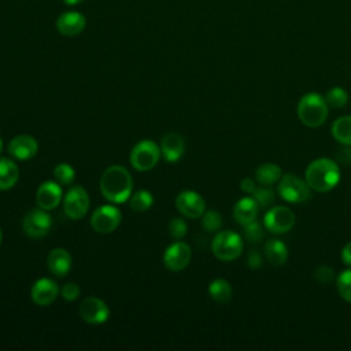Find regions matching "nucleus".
Here are the masks:
<instances>
[{
	"mask_svg": "<svg viewBox=\"0 0 351 351\" xmlns=\"http://www.w3.org/2000/svg\"><path fill=\"white\" fill-rule=\"evenodd\" d=\"M133 191V180L126 167L121 165L108 166L100 178L101 195L114 204H122L129 200Z\"/></svg>",
	"mask_w": 351,
	"mask_h": 351,
	"instance_id": "nucleus-1",
	"label": "nucleus"
},
{
	"mask_svg": "<svg viewBox=\"0 0 351 351\" xmlns=\"http://www.w3.org/2000/svg\"><path fill=\"white\" fill-rule=\"evenodd\" d=\"M304 180L314 191H332L340 181L339 163L329 158L315 159L307 166L304 171Z\"/></svg>",
	"mask_w": 351,
	"mask_h": 351,
	"instance_id": "nucleus-2",
	"label": "nucleus"
},
{
	"mask_svg": "<svg viewBox=\"0 0 351 351\" xmlns=\"http://www.w3.org/2000/svg\"><path fill=\"white\" fill-rule=\"evenodd\" d=\"M296 112L303 125L308 128H318L325 123L329 114V106L325 96L311 92L300 97Z\"/></svg>",
	"mask_w": 351,
	"mask_h": 351,
	"instance_id": "nucleus-3",
	"label": "nucleus"
},
{
	"mask_svg": "<svg viewBox=\"0 0 351 351\" xmlns=\"http://www.w3.org/2000/svg\"><path fill=\"white\" fill-rule=\"evenodd\" d=\"M244 244L236 232L223 230L215 234L211 241V251L214 256L222 262H230L237 259L243 252Z\"/></svg>",
	"mask_w": 351,
	"mask_h": 351,
	"instance_id": "nucleus-4",
	"label": "nucleus"
},
{
	"mask_svg": "<svg viewBox=\"0 0 351 351\" xmlns=\"http://www.w3.org/2000/svg\"><path fill=\"white\" fill-rule=\"evenodd\" d=\"M277 192L280 197L288 203H303L311 197V188L308 186L307 181L292 173L281 176Z\"/></svg>",
	"mask_w": 351,
	"mask_h": 351,
	"instance_id": "nucleus-5",
	"label": "nucleus"
},
{
	"mask_svg": "<svg viewBox=\"0 0 351 351\" xmlns=\"http://www.w3.org/2000/svg\"><path fill=\"white\" fill-rule=\"evenodd\" d=\"M160 155V147L154 140H141L132 148L129 159L137 171H148L158 165Z\"/></svg>",
	"mask_w": 351,
	"mask_h": 351,
	"instance_id": "nucleus-6",
	"label": "nucleus"
},
{
	"mask_svg": "<svg viewBox=\"0 0 351 351\" xmlns=\"http://www.w3.org/2000/svg\"><path fill=\"white\" fill-rule=\"evenodd\" d=\"M122 221V213L112 204L97 207L90 215V226L97 233H112Z\"/></svg>",
	"mask_w": 351,
	"mask_h": 351,
	"instance_id": "nucleus-7",
	"label": "nucleus"
},
{
	"mask_svg": "<svg viewBox=\"0 0 351 351\" xmlns=\"http://www.w3.org/2000/svg\"><path fill=\"white\" fill-rule=\"evenodd\" d=\"M52 226V218L44 208H32L22 221L23 233L30 239H43Z\"/></svg>",
	"mask_w": 351,
	"mask_h": 351,
	"instance_id": "nucleus-8",
	"label": "nucleus"
},
{
	"mask_svg": "<svg viewBox=\"0 0 351 351\" xmlns=\"http://www.w3.org/2000/svg\"><path fill=\"white\" fill-rule=\"evenodd\" d=\"M265 229L274 234H284L289 232L295 225V214L292 210L284 206L271 207L263 217Z\"/></svg>",
	"mask_w": 351,
	"mask_h": 351,
	"instance_id": "nucleus-9",
	"label": "nucleus"
},
{
	"mask_svg": "<svg viewBox=\"0 0 351 351\" xmlns=\"http://www.w3.org/2000/svg\"><path fill=\"white\" fill-rule=\"evenodd\" d=\"M89 195L85 188L75 185L71 186L63 197V210L70 219H81L89 208Z\"/></svg>",
	"mask_w": 351,
	"mask_h": 351,
	"instance_id": "nucleus-10",
	"label": "nucleus"
},
{
	"mask_svg": "<svg viewBox=\"0 0 351 351\" xmlns=\"http://www.w3.org/2000/svg\"><path fill=\"white\" fill-rule=\"evenodd\" d=\"M81 319L89 325L104 324L110 317V308L107 303L96 296L85 298L78 308Z\"/></svg>",
	"mask_w": 351,
	"mask_h": 351,
	"instance_id": "nucleus-11",
	"label": "nucleus"
},
{
	"mask_svg": "<svg viewBox=\"0 0 351 351\" xmlns=\"http://www.w3.org/2000/svg\"><path fill=\"white\" fill-rule=\"evenodd\" d=\"M176 207L184 217L196 219L206 211V202L203 196L195 191H182L176 197Z\"/></svg>",
	"mask_w": 351,
	"mask_h": 351,
	"instance_id": "nucleus-12",
	"label": "nucleus"
},
{
	"mask_svg": "<svg viewBox=\"0 0 351 351\" xmlns=\"http://www.w3.org/2000/svg\"><path fill=\"white\" fill-rule=\"evenodd\" d=\"M192 259L191 247L184 241H176L170 244L163 254V263L170 271L184 270Z\"/></svg>",
	"mask_w": 351,
	"mask_h": 351,
	"instance_id": "nucleus-13",
	"label": "nucleus"
},
{
	"mask_svg": "<svg viewBox=\"0 0 351 351\" xmlns=\"http://www.w3.org/2000/svg\"><path fill=\"white\" fill-rule=\"evenodd\" d=\"M59 295V287L52 278H38L30 289V298L37 306L52 304Z\"/></svg>",
	"mask_w": 351,
	"mask_h": 351,
	"instance_id": "nucleus-14",
	"label": "nucleus"
},
{
	"mask_svg": "<svg viewBox=\"0 0 351 351\" xmlns=\"http://www.w3.org/2000/svg\"><path fill=\"white\" fill-rule=\"evenodd\" d=\"M8 154L16 160H29L36 156L38 151V143L33 136L19 134L8 143Z\"/></svg>",
	"mask_w": 351,
	"mask_h": 351,
	"instance_id": "nucleus-15",
	"label": "nucleus"
},
{
	"mask_svg": "<svg viewBox=\"0 0 351 351\" xmlns=\"http://www.w3.org/2000/svg\"><path fill=\"white\" fill-rule=\"evenodd\" d=\"M62 200L63 192L60 184L56 181H44L36 192V202L38 207L47 211L56 208Z\"/></svg>",
	"mask_w": 351,
	"mask_h": 351,
	"instance_id": "nucleus-16",
	"label": "nucleus"
},
{
	"mask_svg": "<svg viewBox=\"0 0 351 351\" xmlns=\"http://www.w3.org/2000/svg\"><path fill=\"white\" fill-rule=\"evenodd\" d=\"M85 25H86L85 16L77 11L63 12L56 19L58 32L66 37H73L80 34L85 29Z\"/></svg>",
	"mask_w": 351,
	"mask_h": 351,
	"instance_id": "nucleus-17",
	"label": "nucleus"
},
{
	"mask_svg": "<svg viewBox=\"0 0 351 351\" xmlns=\"http://www.w3.org/2000/svg\"><path fill=\"white\" fill-rule=\"evenodd\" d=\"M73 265V258L66 248H53L47 256V267L56 277H64Z\"/></svg>",
	"mask_w": 351,
	"mask_h": 351,
	"instance_id": "nucleus-18",
	"label": "nucleus"
},
{
	"mask_svg": "<svg viewBox=\"0 0 351 351\" xmlns=\"http://www.w3.org/2000/svg\"><path fill=\"white\" fill-rule=\"evenodd\" d=\"M184 151H185L184 138L181 134L176 132L167 133L160 141V152L166 162H170V163L177 162L184 155Z\"/></svg>",
	"mask_w": 351,
	"mask_h": 351,
	"instance_id": "nucleus-19",
	"label": "nucleus"
},
{
	"mask_svg": "<svg viewBox=\"0 0 351 351\" xmlns=\"http://www.w3.org/2000/svg\"><path fill=\"white\" fill-rule=\"evenodd\" d=\"M259 213V204L254 196L241 197L233 207V218L240 225H247L256 219Z\"/></svg>",
	"mask_w": 351,
	"mask_h": 351,
	"instance_id": "nucleus-20",
	"label": "nucleus"
},
{
	"mask_svg": "<svg viewBox=\"0 0 351 351\" xmlns=\"http://www.w3.org/2000/svg\"><path fill=\"white\" fill-rule=\"evenodd\" d=\"M263 254L273 266H281L288 261V247L280 239H270L265 243Z\"/></svg>",
	"mask_w": 351,
	"mask_h": 351,
	"instance_id": "nucleus-21",
	"label": "nucleus"
},
{
	"mask_svg": "<svg viewBox=\"0 0 351 351\" xmlns=\"http://www.w3.org/2000/svg\"><path fill=\"white\" fill-rule=\"evenodd\" d=\"M19 180V169L10 158H0V191H8Z\"/></svg>",
	"mask_w": 351,
	"mask_h": 351,
	"instance_id": "nucleus-22",
	"label": "nucleus"
},
{
	"mask_svg": "<svg viewBox=\"0 0 351 351\" xmlns=\"http://www.w3.org/2000/svg\"><path fill=\"white\" fill-rule=\"evenodd\" d=\"M282 176V170L276 163H262L255 170V178L261 185H273L280 181Z\"/></svg>",
	"mask_w": 351,
	"mask_h": 351,
	"instance_id": "nucleus-23",
	"label": "nucleus"
},
{
	"mask_svg": "<svg viewBox=\"0 0 351 351\" xmlns=\"http://www.w3.org/2000/svg\"><path fill=\"white\" fill-rule=\"evenodd\" d=\"M332 136L341 145H351V115H343L332 123Z\"/></svg>",
	"mask_w": 351,
	"mask_h": 351,
	"instance_id": "nucleus-24",
	"label": "nucleus"
},
{
	"mask_svg": "<svg viewBox=\"0 0 351 351\" xmlns=\"http://www.w3.org/2000/svg\"><path fill=\"white\" fill-rule=\"evenodd\" d=\"M232 293H233L232 285L223 278H215L208 285L210 298L218 303H222V304L228 303L232 299Z\"/></svg>",
	"mask_w": 351,
	"mask_h": 351,
	"instance_id": "nucleus-25",
	"label": "nucleus"
},
{
	"mask_svg": "<svg viewBox=\"0 0 351 351\" xmlns=\"http://www.w3.org/2000/svg\"><path fill=\"white\" fill-rule=\"evenodd\" d=\"M152 204H154V196L151 192H148L145 189L137 191L133 195H130V197H129V207L138 213L149 210L152 207Z\"/></svg>",
	"mask_w": 351,
	"mask_h": 351,
	"instance_id": "nucleus-26",
	"label": "nucleus"
},
{
	"mask_svg": "<svg viewBox=\"0 0 351 351\" xmlns=\"http://www.w3.org/2000/svg\"><path fill=\"white\" fill-rule=\"evenodd\" d=\"M325 100L332 108H343L348 103V93L341 86H333L326 92Z\"/></svg>",
	"mask_w": 351,
	"mask_h": 351,
	"instance_id": "nucleus-27",
	"label": "nucleus"
},
{
	"mask_svg": "<svg viewBox=\"0 0 351 351\" xmlns=\"http://www.w3.org/2000/svg\"><path fill=\"white\" fill-rule=\"evenodd\" d=\"M53 177H55V181L59 182L60 185H71V182L75 178V171L71 165L62 162L55 166Z\"/></svg>",
	"mask_w": 351,
	"mask_h": 351,
	"instance_id": "nucleus-28",
	"label": "nucleus"
},
{
	"mask_svg": "<svg viewBox=\"0 0 351 351\" xmlns=\"http://www.w3.org/2000/svg\"><path fill=\"white\" fill-rule=\"evenodd\" d=\"M336 287L340 298L351 303V269L343 270L336 277Z\"/></svg>",
	"mask_w": 351,
	"mask_h": 351,
	"instance_id": "nucleus-29",
	"label": "nucleus"
},
{
	"mask_svg": "<svg viewBox=\"0 0 351 351\" xmlns=\"http://www.w3.org/2000/svg\"><path fill=\"white\" fill-rule=\"evenodd\" d=\"M202 218V226L207 232H217L222 226V217L215 210L204 211Z\"/></svg>",
	"mask_w": 351,
	"mask_h": 351,
	"instance_id": "nucleus-30",
	"label": "nucleus"
},
{
	"mask_svg": "<svg viewBox=\"0 0 351 351\" xmlns=\"http://www.w3.org/2000/svg\"><path fill=\"white\" fill-rule=\"evenodd\" d=\"M244 237L251 244L261 243L265 237V232H263L262 225L259 222H256V219L244 225Z\"/></svg>",
	"mask_w": 351,
	"mask_h": 351,
	"instance_id": "nucleus-31",
	"label": "nucleus"
},
{
	"mask_svg": "<svg viewBox=\"0 0 351 351\" xmlns=\"http://www.w3.org/2000/svg\"><path fill=\"white\" fill-rule=\"evenodd\" d=\"M252 196L258 202L259 207H269L274 202V191L270 188V185H262L259 188H255Z\"/></svg>",
	"mask_w": 351,
	"mask_h": 351,
	"instance_id": "nucleus-32",
	"label": "nucleus"
},
{
	"mask_svg": "<svg viewBox=\"0 0 351 351\" xmlns=\"http://www.w3.org/2000/svg\"><path fill=\"white\" fill-rule=\"evenodd\" d=\"M188 232V225L182 218H173L169 222V233L174 240H181Z\"/></svg>",
	"mask_w": 351,
	"mask_h": 351,
	"instance_id": "nucleus-33",
	"label": "nucleus"
},
{
	"mask_svg": "<svg viewBox=\"0 0 351 351\" xmlns=\"http://www.w3.org/2000/svg\"><path fill=\"white\" fill-rule=\"evenodd\" d=\"M314 278L319 282V284H329V282H332L335 278H336V276H335V271H333V269L332 267H329V266H326V265H321V266H318V267H315V270H314Z\"/></svg>",
	"mask_w": 351,
	"mask_h": 351,
	"instance_id": "nucleus-34",
	"label": "nucleus"
},
{
	"mask_svg": "<svg viewBox=\"0 0 351 351\" xmlns=\"http://www.w3.org/2000/svg\"><path fill=\"white\" fill-rule=\"evenodd\" d=\"M80 293H81V289L75 282H66L60 289L62 298L67 302H74L80 296Z\"/></svg>",
	"mask_w": 351,
	"mask_h": 351,
	"instance_id": "nucleus-35",
	"label": "nucleus"
},
{
	"mask_svg": "<svg viewBox=\"0 0 351 351\" xmlns=\"http://www.w3.org/2000/svg\"><path fill=\"white\" fill-rule=\"evenodd\" d=\"M247 266L250 269H259L262 266V255L256 250H251L247 255Z\"/></svg>",
	"mask_w": 351,
	"mask_h": 351,
	"instance_id": "nucleus-36",
	"label": "nucleus"
},
{
	"mask_svg": "<svg viewBox=\"0 0 351 351\" xmlns=\"http://www.w3.org/2000/svg\"><path fill=\"white\" fill-rule=\"evenodd\" d=\"M336 162L343 163V165H350L351 163V145H343L337 152H336Z\"/></svg>",
	"mask_w": 351,
	"mask_h": 351,
	"instance_id": "nucleus-37",
	"label": "nucleus"
},
{
	"mask_svg": "<svg viewBox=\"0 0 351 351\" xmlns=\"http://www.w3.org/2000/svg\"><path fill=\"white\" fill-rule=\"evenodd\" d=\"M240 188H241V191H243V192H245V193H254V191H255L256 185H255V181H254L252 178L245 177V178H243V180H241V182H240Z\"/></svg>",
	"mask_w": 351,
	"mask_h": 351,
	"instance_id": "nucleus-38",
	"label": "nucleus"
},
{
	"mask_svg": "<svg viewBox=\"0 0 351 351\" xmlns=\"http://www.w3.org/2000/svg\"><path fill=\"white\" fill-rule=\"evenodd\" d=\"M341 261L351 267V241H348L341 250Z\"/></svg>",
	"mask_w": 351,
	"mask_h": 351,
	"instance_id": "nucleus-39",
	"label": "nucleus"
},
{
	"mask_svg": "<svg viewBox=\"0 0 351 351\" xmlns=\"http://www.w3.org/2000/svg\"><path fill=\"white\" fill-rule=\"evenodd\" d=\"M66 4H69V5H75V4H80V3H82L84 0H63Z\"/></svg>",
	"mask_w": 351,
	"mask_h": 351,
	"instance_id": "nucleus-40",
	"label": "nucleus"
},
{
	"mask_svg": "<svg viewBox=\"0 0 351 351\" xmlns=\"http://www.w3.org/2000/svg\"><path fill=\"white\" fill-rule=\"evenodd\" d=\"M3 148H4V145H3V140H1V137H0V154L3 152Z\"/></svg>",
	"mask_w": 351,
	"mask_h": 351,
	"instance_id": "nucleus-41",
	"label": "nucleus"
},
{
	"mask_svg": "<svg viewBox=\"0 0 351 351\" xmlns=\"http://www.w3.org/2000/svg\"><path fill=\"white\" fill-rule=\"evenodd\" d=\"M1 240H3V234H1V230H0V245H1Z\"/></svg>",
	"mask_w": 351,
	"mask_h": 351,
	"instance_id": "nucleus-42",
	"label": "nucleus"
}]
</instances>
